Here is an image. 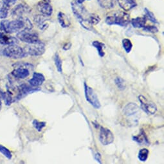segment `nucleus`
<instances>
[{
	"instance_id": "obj_15",
	"label": "nucleus",
	"mask_w": 164,
	"mask_h": 164,
	"mask_svg": "<svg viewBox=\"0 0 164 164\" xmlns=\"http://www.w3.org/2000/svg\"><path fill=\"white\" fill-rule=\"evenodd\" d=\"M45 81V77L43 74L35 72L33 73L32 78L29 80V83L32 87H38L41 86Z\"/></svg>"
},
{
	"instance_id": "obj_37",
	"label": "nucleus",
	"mask_w": 164,
	"mask_h": 164,
	"mask_svg": "<svg viewBox=\"0 0 164 164\" xmlns=\"http://www.w3.org/2000/svg\"><path fill=\"white\" fill-rule=\"evenodd\" d=\"M3 95H4V92H3L2 90H1V88H0V100L3 99Z\"/></svg>"
},
{
	"instance_id": "obj_23",
	"label": "nucleus",
	"mask_w": 164,
	"mask_h": 164,
	"mask_svg": "<svg viewBox=\"0 0 164 164\" xmlns=\"http://www.w3.org/2000/svg\"><path fill=\"white\" fill-rule=\"evenodd\" d=\"M10 6L4 3H0V19H5L7 17Z\"/></svg>"
},
{
	"instance_id": "obj_16",
	"label": "nucleus",
	"mask_w": 164,
	"mask_h": 164,
	"mask_svg": "<svg viewBox=\"0 0 164 164\" xmlns=\"http://www.w3.org/2000/svg\"><path fill=\"white\" fill-rule=\"evenodd\" d=\"M120 7L124 11H129L136 6L135 0H117Z\"/></svg>"
},
{
	"instance_id": "obj_36",
	"label": "nucleus",
	"mask_w": 164,
	"mask_h": 164,
	"mask_svg": "<svg viewBox=\"0 0 164 164\" xmlns=\"http://www.w3.org/2000/svg\"><path fill=\"white\" fill-rule=\"evenodd\" d=\"M5 45L2 44L1 43H0V54H3V50L5 49Z\"/></svg>"
},
{
	"instance_id": "obj_34",
	"label": "nucleus",
	"mask_w": 164,
	"mask_h": 164,
	"mask_svg": "<svg viewBox=\"0 0 164 164\" xmlns=\"http://www.w3.org/2000/svg\"><path fill=\"white\" fill-rule=\"evenodd\" d=\"M94 157H95V159L99 163H102V161H101V156H100V153H97L96 154H95Z\"/></svg>"
},
{
	"instance_id": "obj_40",
	"label": "nucleus",
	"mask_w": 164,
	"mask_h": 164,
	"mask_svg": "<svg viewBox=\"0 0 164 164\" xmlns=\"http://www.w3.org/2000/svg\"><path fill=\"white\" fill-rule=\"evenodd\" d=\"M2 102H1V100H0V110H1V109H2Z\"/></svg>"
},
{
	"instance_id": "obj_35",
	"label": "nucleus",
	"mask_w": 164,
	"mask_h": 164,
	"mask_svg": "<svg viewBox=\"0 0 164 164\" xmlns=\"http://www.w3.org/2000/svg\"><path fill=\"white\" fill-rule=\"evenodd\" d=\"M71 43H66L64 46H63V49L65 50H69L70 48H71Z\"/></svg>"
},
{
	"instance_id": "obj_24",
	"label": "nucleus",
	"mask_w": 164,
	"mask_h": 164,
	"mask_svg": "<svg viewBox=\"0 0 164 164\" xmlns=\"http://www.w3.org/2000/svg\"><path fill=\"white\" fill-rule=\"evenodd\" d=\"M149 151V150L146 148H143L140 149L139 152L138 158L140 161L141 162H146L148 158Z\"/></svg>"
},
{
	"instance_id": "obj_41",
	"label": "nucleus",
	"mask_w": 164,
	"mask_h": 164,
	"mask_svg": "<svg viewBox=\"0 0 164 164\" xmlns=\"http://www.w3.org/2000/svg\"><path fill=\"white\" fill-rule=\"evenodd\" d=\"M45 1H49V0H45Z\"/></svg>"
},
{
	"instance_id": "obj_5",
	"label": "nucleus",
	"mask_w": 164,
	"mask_h": 164,
	"mask_svg": "<svg viewBox=\"0 0 164 164\" xmlns=\"http://www.w3.org/2000/svg\"><path fill=\"white\" fill-rule=\"evenodd\" d=\"M3 54L9 58L16 59L24 58L27 56L24 49L17 45H8V46L5 47Z\"/></svg>"
},
{
	"instance_id": "obj_30",
	"label": "nucleus",
	"mask_w": 164,
	"mask_h": 164,
	"mask_svg": "<svg viewBox=\"0 0 164 164\" xmlns=\"http://www.w3.org/2000/svg\"><path fill=\"white\" fill-rule=\"evenodd\" d=\"M145 13H146V16L147 18V19L149 20H150L151 22H153V23H156V24H158V22L157 21L156 18H155L154 14L153 12H151V11H149L147 9H144Z\"/></svg>"
},
{
	"instance_id": "obj_3",
	"label": "nucleus",
	"mask_w": 164,
	"mask_h": 164,
	"mask_svg": "<svg viewBox=\"0 0 164 164\" xmlns=\"http://www.w3.org/2000/svg\"><path fill=\"white\" fill-rule=\"evenodd\" d=\"M129 21V15L125 12L117 11L107 16L106 23L108 25H119L120 26H126Z\"/></svg>"
},
{
	"instance_id": "obj_8",
	"label": "nucleus",
	"mask_w": 164,
	"mask_h": 164,
	"mask_svg": "<svg viewBox=\"0 0 164 164\" xmlns=\"http://www.w3.org/2000/svg\"><path fill=\"white\" fill-rule=\"evenodd\" d=\"M84 93L86 99L89 103L95 109H100L101 105L97 94L91 87L86 84V83H84Z\"/></svg>"
},
{
	"instance_id": "obj_26",
	"label": "nucleus",
	"mask_w": 164,
	"mask_h": 164,
	"mask_svg": "<svg viewBox=\"0 0 164 164\" xmlns=\"http://www.w3.org/2000/svg\"><path fill=\"white\" fill-rule=\"evenodd\" d=\"M54 61H55V64H56L57 71L60 73H61L63 72V62L58 53H56V56H55Z\"/></svg>"
},
{
	"instance_id": "obj_2",
	"label": "nucleus",
	"mask_w": 164,
	"mask_h": 164,
	"mask_svg": "<svg viewBox=\"0 0 164 164\" xmlns=\"http://www.w3.org/2000/svg\"><path fill=\"white\" fill-rule=\"evenodd\" d=\"M72 9L73 14L76 16L83 27L87 30H91V27L89 26L88 23L90 13L88 12L84 6L79 3L77 0H74L72 2Z\"/></svg>"
},
{
	"instance_id": "obj_17",
	"label": "nucleus",
	"mask_w": 164,
	"mask_h": 164,
	"mask_svg": "<svg viewBox=\"0 0 164 164\" xmlns=\"http://www.w3.org/2000/svg\"><path fill=\"white\" fill-rule=\"evenodd\" d=\"M57 19L60 25L63 28H67V27H69L71 25V21L69 17L66 15L64 13L60 12L58 14Z\"/></svg>"
},
{
	"instance_id": "obj_25",
	"label": "nucleus",
	"mask_w": 164,
	"mask_h": 164,
	"mask_svg": "<svg viewBox=\"0 0 164 164\" xmlns=\"http://www.w3.org/2000/svg\"><path fill=\"white\" fill-rule=\"evenodd\" d=\"M122 46L124 48V50L127 53H130L132 48H133V44L131 41V40H129V39H124L122 40Z\"/></svg>"
},
{
	"instance_id": "obj_38",
	"label": "nucleus",
	"mask_w": 164,
	"mask_h": 164,
	"mask_svg": "<svg viewBox=\"0 0 164 164\" xmlns=\"http://www.w3.org/2000/svg\"><path fill=\"white\" fill-rule=\"evenodd\" d=\"M4 36H5V33L3 32H0V39H2Z\"/></svg>"
},
{
	"instance_id": "obj_13",
	"label": "nucleus",
	"mask_w": 164,
	"mask_h": 164,
	"mask_svg": "<svg viewBox=\"0 0 164 164\" xmlns=\"http://www.w3.org/2000/svg\"><path fill=\"white\" fill-rule=\"evenodd\" d=\"M38 11L42 15L49 17L53 13V8L51 5L48 1H41L38 3L37 5Z\"/></svg>"
},
{
	"instance_id": "obj_29",
	"label": "nucleus",
	"mask_w": 164,
	"mask_h": 164,
	"mask_svg": "<svg viewBox=\"0 0 164 164\" xmlns=\"http://www.w3.org/2000/svg\"><path fill=\"white\" fill-rule=\"evenodd\" d=\"M115 84L117 85L118 88L120 90H124L126 88V84H125V81L124 79H122L120 77H117L115 80Z\"/></svg>"
},
{
	"instance_id": "obj_11",
	"label": "nucleus",
	"mask_w": 164,
	"mask_h": 164,
	"mask_svg": "<svg viewBox=\"0 0 164 164\" xmlns=\"http://www.w3.org/2000/svg\"><path fill=\"white\" fill-rule=\"evenodd\" d=\"M115 137L110 129L101 126L99 131V140L102 145L107 146L114 141Z\"/></svg>"
},
{
	"instance_id": "obj_14",
	"label": "nucleus",
	"mask_w": 164,
	"mask_h": 164,
	"mask_svg": "<svg viewBox=\"0 0 164 164\" xmlns=\"http://www.w3.org/2000/svg\"><path fill=\"white\" fill-rule=\"evenodd\" d=\"M50 21L49 19L47 16L44 15H37L33 18V21L37 26L38 28L41 30H45L49 26V21Z\"/></svg>"
},
{
	"instance_id": "obj_32",
	"label": "nucleus",
	"mask_w": 164,
	"mask_h": 164,
	"mask_svg": "<svg viewBox=\"0 0 164 164\" xmlns=\"http://www.w3.org/2000/svg\"><path fill=\"white\" fill-rule=\"evenodd\" d=\"M133 140L139 143H141L142 142H145V136L143 135H140L139 136H135V137H133Z\"/></svg>"
},
{
	"instance_id": "obj_4",
	"label": "nucleus",
	"mask_w": 164,
	"mask_h": 164,
	"mask_svg": "<svg viewBox=\"0 0 164 164\" xmlns=\"http://www.w3.org/2000/svg\"><path fill=\"white\" fill-rule=\"evenodd\" d=\"M123 113L130 122H133V124L138 123L139 119L140 117L139 106L133 102L128 103L123 109Z\"/></svg>"
},
{
	"instance_id": "obj_9",
	"label": "nucleus",
	"mask_w": 164,
	"mask_h": 164,
	"mask_svg": "<svg viewBox=\"0 0 164 164\" xmlns=\"http://www.w3.org/2000/svg\"><path fill=\"white\" fill-rule=\"evenodd\" d=\"M17 38L27 44H32L39 41L38 35L35 32H30V30H23L18 32Z\"/></svg>"
},
{
	"instance_id": "obj_20",
	"label": "nucleus",
	"mask_w": 164,
	"mask_h": 164,
	"mask_svg": "<svg viewBox=\"0 0 164 164\" xmlns=\"http://www.w3.org/2000/svg\"><path fill=\"white\" fill-rule=\"evenodd\" d=\"M0 43L4 45H11L18 44V39L14 37L4 36L2 39H0Z\"/></svg>"
},
{
	"instance_id": "obj_39",
	"label": "nucleus",
	"mask_w": 164,
	"mask_h": 164,
	"mask_svg": "<svg viewBox=\"0 0 164 164\" xmlns=\"http://www.w3.org/2000/svg\"><path fill=\"white\" fill-rule=\"evenodd\" d=\"M77 2H78L79 3H80V4H82V3H83V2H85L86 0H77Z\"/></svg>"
},
{
	"instance_id": "obj_31",
	"label": "nucleus",
	"mask_w": 164,
	"mask_h": 164,
	"mask_svg": "<svg viewBox=\"0 0 164 164\" xmlns=\"http://www.w3.org/2000/svg\"><path fill=\"white\" fill-rule=\"evenodd\" d=\"M143 29L144 31L150 33H157L158 32V29L154 26H145L143 28Z\"/></svg>"
},
{
	"instance_id": "obj_22",
	"label": "nucleus",
	"mask_w": 164,
	"mask_h": 164,
	"mask_svg": "<svg viewBox=\"0 0 164 164\" xmlns=\"http://www.w3.org/2000/svg\"><path fill=\"white\" fill-rule=\"evenodd\" d=\"M100 21V18L99 15L96 14H93V13L90 14L88 21L89 26L92 27V26L97 25Z\"/></svg>"
},
{
	"instance_id": "obj_1",
	"label": "nucleus",
	"mask_w": 164,
	"mask_h": 164,
	"mask_svg": "<svg viewBox=\"0 0 164 164\" xmlns=\"http://www.w3.org/2000/svg\"><path fill=\"white\" fill-rule=\"evenodd\" d=\"M32 28L33 25L30 20L26 17H21L12 21L3 20L0 22V30L2 32L8 33L19 32L23 30H30Z\"/></svg>"
},
{
	"instance_id": "obj_19",
	"label": "nucleus",
	"mask_w": 164,
	"mask_h": 164,
	"mask_svg": "<svg viewBox=\"0 0 164 164\" xmlns=\"http://www.w3.org/2000/svg\"><path fill=\"white\" fill-rule=\"evenodd\" d=\"M117 0H98V3L101 7L106 9L113 8Z\"/></svg>"
},
{
	"instance_id": "obj_10",
	"label": "nucleus",
	"mask_w": 164,
	"mask_h": 164,
	"mask_svg": "<svg viewBox=\"0 0 164 164\" xmlns=\"http://www.w3.org/2000/svg\"><path fill=\"white\" fill-rule=\"evenodd\" d=\"M140 107L148 115H154L157 111V106L153 102L149 100L143 95H139Z\"/></svg>"
},
{
	"instance_id": "obj_18",
	"label": "nucleus",
	"mask_w": 164,
	"mask_h": 164,
	"mask_svg": "<svg viewBox=\"0 0 164 164\" xmlns=\"http://www.w3.org/2000/svg\"><path fill=\"white\" fill-rule=\"evenodd\" d=\"M146 20L147 19L146 17H138L131 19V23L134 28H143L146 25Z\"/></svg>"
},
{
	"instance_id": "obj_6",
	"label": "nucleus",
	"mask_w": 164,
	"mask_h": 164,
	"mask_svg": "<svg viewBox=\"0 0 164 164\" xmlns=\"http://www.w3.org/2000/svg\"><path fill=\"white\" fill-rule=\"evenodd\" d=\"M24 50L26 55L32 56H42L45 52V45L40 41L37 43L28 44L24 47Z\"/></svg>"
},
{
	"instance_id": "obj_33",
	"label": "nucleus",
	"mask_w": 164,
	"mask_h": 164,
	"mask_svg": "<svg viewBox=\"0 0 164 164\" xmlns=\"http://www.w3.org/2000/svg\"><path fill=\"white\" fill-rule=\"evenodd\" d=\"M2 1H3V3L6 4V5L10 6L15 4L17 2V0H2Z\"/></svg>"
},
{
	"instance_id": "obj_27",
	"label": "nucleus",
	"mask_w": 164,
	"mask_h": 164,
	"mask_svg": "<svg viewBox=\"0 0 164 164\" xmlns=\"http://www.w3.org/2000/svg\"><path fill=\"white\" fill-rule=\"evenodd\" d=\"M32 124L33 127H35L36 130L39 132L43 130V129L46 125V123L45 122H39L37 120H33V121L32 122Z\"/></svg>"
},
{
	"instance_id": "obj_7",
	"label": "nucleus",
	"mask_w": 164,
	"mask_h": 164,
	"mask_svg": "<svg viewBox=\"0 0 164 164\" xmlns=\"http://www.w3.org/2000/svg\"><path fill=\"white\" fill-rule=\"evenodd\" d=\"M32 69V65L29 63H22L14 68L12 75L16 79H24L30 76V70Z\"/></svg>"
},
{
	"instance_id": "obj_12",
	"label": "nucleus",
	"mask_w": 164,
	"mask_h": 164,
	"mask_svg": "<svg viewBox=\"0 0 164 164\" xmlns=\"http://www.w3.org/2000/svg\"><path fill=\"white\" fill-rule=\"evenodd\" d=\"M31 9L29 6L25 4H19L12 10V15L14 18L17 19L21 17H25L24 15L30 13Z\"/></svg>"
},
{
	"instance_id": "obj_21",
	"label": "nucleus",
	"mask_w": 164,
	"mask_h": 164,
	"mask_svg": "<svg viewBox=\"0 0 164 164\" xmlns=\"http://www.w3.org/2000/svg\"><path fill=\"white\" fill-rule=\"evenodd\" d=\"M92 45L97 50L99 56L100 57H103L105 55V53L103 50L105 46L104 44L100 41H93Z\"/></svg>"
},
{
	"instance_id": "obj_28",
	"label": "nucleus",
	"mask_w": 164,
	"mask_h": 164,
	"mask_svg": "<svg viewBox=\"0 0 164 164\" xmlns=\"http://www.w3.org/2000/svg\"><path fill=\"white\" fill-rule=\"evenodd\" d=\"M0 153H1L4 156H5L6 158H7L9 160H10L12 158V154L9 150V149L1 144H0Z\"/></svg>"
}]
</instances>
